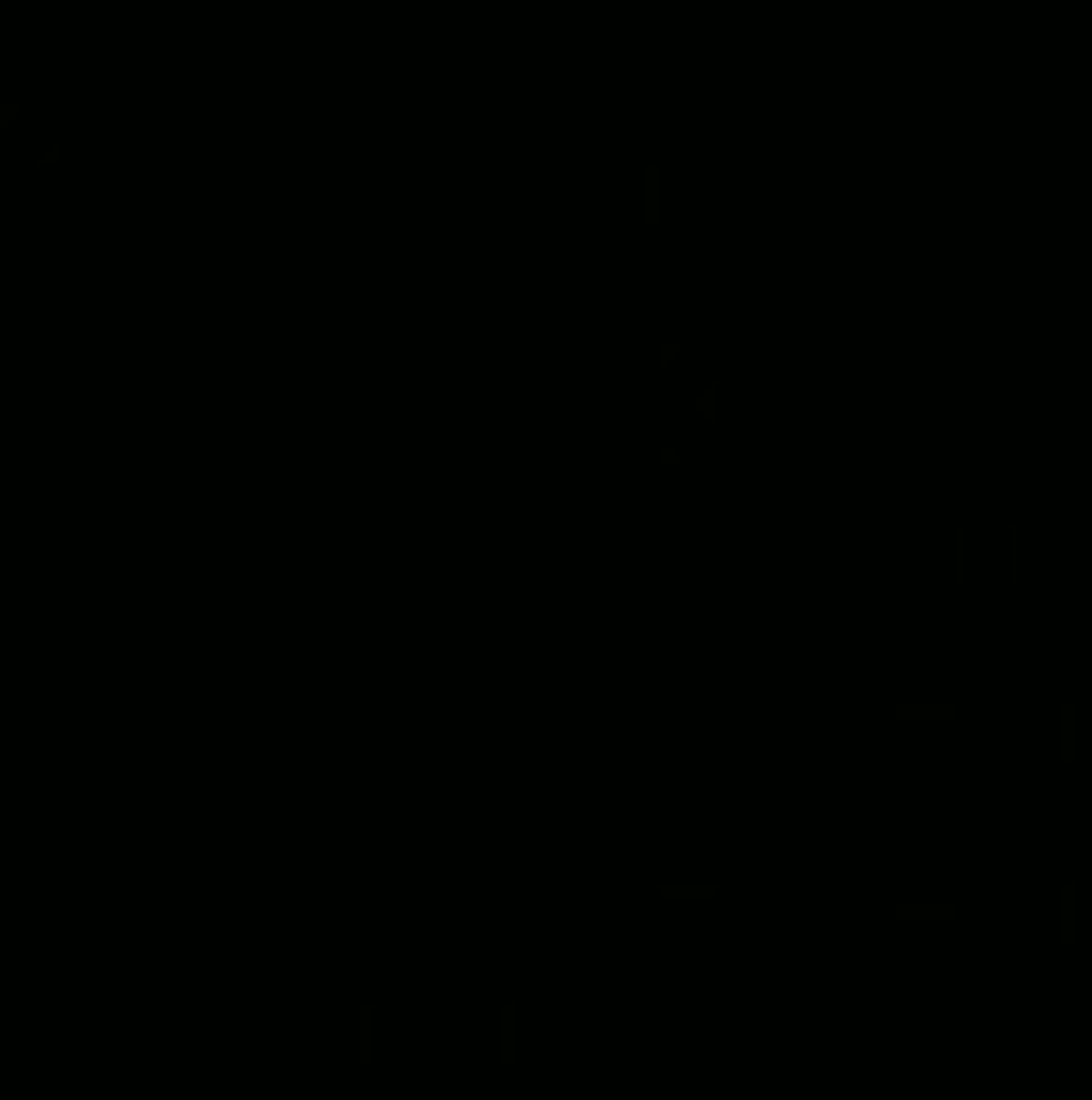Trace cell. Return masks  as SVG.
Here are the masks:
<instances>
[{"label": "cell", "instance_id": "cell-1", "mask_svg": "<svg viewBox=\"0 0 1092 1100\" xmlns=\"http://www.w3.org/2000/svg\"><path fill=\"white\" fill-rule=\"evenodd\" d=\"M644 225H658V165H644Z\"/></svg>", "mask_w": 1092, "mask_h": 1100}]
</instances>
